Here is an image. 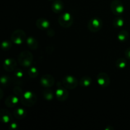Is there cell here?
I'll use <instances>...</instances> for the list:
<instances>
[{
	"mask_svg": "<svg viewBox=\"0 0 130 130\" xmlns=\"http://www.w3.org/2000/svg\"><path fill=\"white\" fill-rule=\"evenodd\" d=\"M102 20L99 17H93L89 20L88 29L92 32H97L102 28Z\"/></svg>",
	"mask_w": 130,
	"mask_h": 130,
	"instance_id": "cell-5",
	"label": "cell"
},
{
	"mask_svg": "<svg viewBox=\"0 0 130 130\" xmlns=\"http://www.w3.org/2000/svg\"><path fill=\"white\" fill-rule=\"evenodd\" d=\"M17 128V124L15 123H11L9 126V129L11 130H15Z\"/></svg>",
	"mask_w": 130,
	"mask_h": 130,
	"instance_id": "cell-28",
	"label": "cell"
},
{
	"mask_svg": "<svg viewBox=\"0 0 130 130\" xmlns=\"http://www.w3.org/2000/svg\"><path fill=\"white\" fill-rule=\"evenodd\" d=\"M0 81H1V86H8L9 84H10V79L9 78L8 76H1Z\"/></svg>",
	"mask_w": 130,
	"mask_h": 130,
	"instance_id": "cell-26",
	"label": "cell"
},
{
	"mask_svg": "<svg viewBox=\"0 0 130 130\" xmlns=\"http://www.w3.org/2000/svg\"><path fill=\"white\" fill-rule=\"evenodd\" d=\"M92 83V79L88 76H83L79 81V85L82 87L86 88L90 86Z\"/></svg>",
	"mask_w": 130,
	"mask_h": 130,
	"instance_id": "cell-19",
	"label": "cell"
},
{
	"mask_svg": "<svg viewBox=\"0 0 130 130\" xmlns=\"http://www.w3.org/2000/svg\"><path fill=\"white\" fill-rule=\"evenodd\" d=\"M64 4L61 0H55L52 5V10L55 13H60L63 10Z\"/></svg>",
	"mask_w": 130,
	"mask_h": 130,
	"instance_id": "cell-14",
	"label": "cell"
},
{
	"mask_svg": "<svg viewBox=\"0 0 130 130\" xmlns=\"http://www.w3.org/2000/svg\"><path fill=\"white\" fill-rule=\"evenodd\" d=\"M22 104L26 107H32L37 101V96L35 93L30 91H27L23 93L20 98Z\"/></svg>",
	"mask_w": 130,
	"mask_h": 130,
	"instance_id": "cell-1",
	"label": "cell"
},
{
	"mask_svg": "<svg viewBox=\"0 0 130 130\" xmlns=\"http://www.w3.org/2000/svg\"><path fill=\"white\" fill-rule=\"evenodd\" d=\"M117 38H118L119 41L121 42V43H124V42L126 41L128 38H129V33L127 30L123 29L118 33Z\"/></svg>",
	"mask_w": 130,
	"mask_h": 130,
	"instance_id": "cell-18",
	"label": "cell"
},
{
	"mask_svg": "<svg viewBox=\"0 0 130 130\" xmlns=\"http://www.w3.org/2000/svg\"><path fill=\"white\" fill-rule=\"evenodd\" d=\"M57 85V89L55 91V95L56 98L58 101L63 102L66 101L67 100L69 97V92L67 90L66 88L64 86H61V85Z\"/></svg>",
	"mask_w": 130,
	"mask_h": 130,
	"instance_id": "cell-8",
	"label": "cell"
},
{
	"mask_svg": "<svg viewBox=\"0 0 130 130\" xmlns=\"http://www.w3.org/2000/svg\"><path fill=\"white\" fill-rule=\"evenodd\" d=\"M36 25L41 30H47L50 28V22L44 18H39L36 22Z\"/></svg>",
	"mask_w": 130,
	"mask_h": 130,
	"instance_id": "cell-13",
	"label": "cell"
},
{
	"mask_svg": "<svg viewBox=\"0 0 130 130\" xmlns=\"http://www.w3.org/2000/svg\"><path fill=\"white\" fill-rule=\"evenodd\" d=\"M19 102V98L16 95H11L8 96L5 102V105L8 108H13Z\"/></svg>",
	"mask_w": 130,
	"mask_h": 130,
	"instance_id": "cell-12",
	"label": "cell"
},
{
	"mask_svg": "<svg viewBox=\"0 0 130 130\" xmlns=\"http://www.w3.org/2000/svg\"><path fill=\"white\" fill-rule=\"evenodd\" d=\"M60 25L63 28H68L72 25L74 19L72 15L69 12L62 13L58 19Z\"/></svg>",
	"mask_w": 130,
	"mask_h": 130,
	"instance_id": "cell-4",
	"label": "cell"
},
{
	"mask_svg": "<svg viewBox=\"0 0 130 130\" xmlns=\"http://www.w3.org/2000/svg\"><path fill=\"white\" fill-rule=\"evenodd\" d=\"M96 82L98 85L101 87L106 88L110 85V77L109 75L105 72H100L96 76Z\"/></svg>",
	"mask_w": 130,
	"mask_h": 130,
	"instance_id": "cell-9",
	"label": "cell"
},
{
	"mask_svg": "<svg viewBox=\"0 0 130 130\" xmlns=\"http://www.w3.org/2000/svg\"><path fill=\"white\" fill-rule=\"evenodd\" d=\"M19 63L24 67H30L33 61V55L29 51H23L18 57Z\"/></svg>",
	"mask_w": 130,
	"mask_h": 130,
	"instance_id": "cell-2",
	"label": "cell"
},
{
	"mask_svg": "<svg viewBox=\"0 0 130 130\" xmlns=\"http://www.w3.org/2000/svg\"><path fill=\"white\" fill-rule=\"evenodd\" d=\"M124 24V20L122 17H116L113 20V25L116 29H121Z\"/></svg>",
	"mask_w": 130,
	"mask_h": 130,
	"instance_id": "cell-20",
	"label": "cell"
},
{
	"mask_svg": "<svg viewBox=\"0 0 130 130\" xmlns=\"http://www.w3.org/2000/svg\"><path fill=\"white\" fill-rule=\"evenodd\" d=\"M17 62L13 58H6L3 63V68L7 72H12L15 70Z\"/></svg>",
	"mask_w": 130,
	"mask_h": 130,
	"instance_id": "cell-11",
	"label": "cell"
},
{
	"mask_svg": "<svg viewBox=\"0 0 130 130\" xmlns=\"http://www.w3.org/2000/svg\"><path fill=\"white\" fill-rule=\"evenodd\" d=\"M110 9L114 15H120L124 11V6L123 3L119 0H114L110 4Z\"/></svg>",
	"mask_w": 130,
	"mask_h": 130,
	"instance_id": "cell-7",
	"label": "cell"
},
{
	"mask_svg": "<svg viewBox=\"0 0 130 130\" xmlns=\"http://www.w3.org/2000/svg\"><path fill=\"white\" fill-rule=\"evenodd\" d=\"M0 118H1V121L5 124L10 123L11 120V116L10 112L8 110H5V109H1V110Z\"/></svg>",
	"mask_w": 130,
	"mask_h": 130,
	"instance_id": "cell-15",
	"label": "cell"
},
{
	"mask_svg": "<svg viewBox=\"0 0 130 130\" xmlns=\"http://www.w3.org/2000/svg\"><path fill=\"white\" fill-rule=\"evenodd\" d=\"M40 83L43 86L48 88L53 86L55 83V79L52 75L44 74L41 77Z\"/></svg>",
	"mask_w": 130,
	"mask_h": 130,
	"instance_id": "cell-10",
	"label": "cell"
},
{
	"mask_svg": "<svg viewBox=\"0 0 130 130\" xmlns=\"http://www.w3.org/2000/svg\"><path fill=\"white\" fill-rule=\"evenodd\" d=\"M24 76V74L22 70L20 69H17L14 71V76H15V78L18 81L22 80Z\"/></svg>",
	"mask_w": 130,
	"mask_h": 130,
	"instance_id": "cell-24",
	"label": "cell"
},
{
	"mask_svg": "<svg viewBox=\"0 0 130 130\" xmlns=\"http://www.w3.org/2000/svg\"><path fill=\"white\" fill-rule=\"evenodd\" d=\"M43 96L44 99L45 100H48V101H52L53 99V97H54V95H53L52 91L49 90V89H46L43 91Z\"/></svg>",
	"mask_w": 130,
	"mask_h": 130,
	"instance_id": "cell-22",
	"label": "cell"
},
{
	"mask_svg": "<svg viewBox=\"0 0 130 130\" xmlns=\"http://www.w3.org/2000/svg\"><path fill=\"white\" fill-rule=\"evenodd\" d=\"M11 46H12L11 42L8 40L4 41H3V43H1V48H2L3 50H9L11 48Z\"/></svg>",
	"mask_w": 130,
	"mask_h": 130,
	"instance_id": "cell-25",
	"label": "cell"
},
{
	"mask_svg": "<svg viewBox=\"0 0 130 130\" xmlns=\"http://www.w3.org/2000/svg\"><path fill=\"white\" fill-rule=\"evenodd\" d=\"M127 62L125 58H118L116 62V66L119 69H124L126 67Z\"/></svg>",
	"mask_w": 130,
	"mask_h": 130,
	"instance_id": "cell-21",
	"label": "cell"
},
{
	"mask_svg": "<svg viewBox=\"0 0 130 130\" xmlns=\"http://www.w3.org/2000/svg\"><path fill=\"white\" fill-rule=\"evenodd\" d=\"M27 37L25 32L22 29H17L13 32L11 35V41L12 43L20 45L26 42Z\"/></svg>",
	"mask_w": 130,
	"mask_h": 130,
	"instance_id": "cell-3",
	"label": "cell"
},
{
	"mask_svg": "<svg viewBox=\"0 0 130 130\" xmlns=\"http://www.w3.org/2000/svg\"><path fill=\"white\" fill-rule=\"evenodd\" d=\"M124 54H125L126 58L130 60V47L126 50L125 52H124Z\"/></svg>",
	"mask_w": 130,
	"mask_h": 130,
	"instance_id": "cell-29",
	"label": "cell"
},
{
	"mask_svg": "<svg viewBox=\"0 0 130 130\" xmlns=\"http://www.w3.org/2000/svg\"><path fill=\"white\" fill-rule=\"evenodd\" d=\"M48 1H53V0H48Z\"/></svg>",
	"mask_w": 130,
	"mask_h": 130,
	"instance_id": "cell-30",
	"label": "cell"
},
{
	"mask_svg": "<svg viewBox=\"0 0 130 130\" xmlns=\"http://www.w3.org/2000/svg\"><path fill=\"white\" fill-rule=\"evenodd\" d=\"M27 112L22 108H18L14 110L13 115L17 119H23L26 116Z\"/></svg>",
	"mask_w": 130,
	"mask_h": 130,
	"instance_id": "cell-17",
	"label": "cell"
},
{
	"mask_svg": "<svg viewBox=\"0 0 130 130\" xmlns=\"http://www.w3.org/2000/svg\"><path fill=\"white\" fill-rule=\"evenodd\" d=\"M62 84L66 88L70 90H74L78 85V81L77 79L72 76L67 75L65 76L62 79Z\"/></svg>",
	"mask_w": 130,
	"mask_h": 130,
	"instance_id": "cell-6",
	"label": "cell"
},
{
	"mask_svg": "<svg viewBox=\"0 0 130 130\" xmlns=\"http://www.w3.org/2000/svg\"><path fill=\"white\" fill-rule=\"evenodd\" d=\"M28 74L31 78H35L38 77L39 74V71L36 67H30L28 69Z\"/></svg>",
	"mask_w": 130,
	"mask_h": 130,
	"instance_id": "cell-23",
	"label": "cell"
},
{
	"mask_svg": "<svg viewBox=\"0 0 130 130\" xmlns=\"http://www.w3.org/2000/svg\"><path fill=\"white\" fill-rule=\"evenodd\" d=\"M13 92L15 93V95H16L20 99L22 96V95H23V91L21 89V88H20L19 86H15L13 88Z\"/></svg>",
	"mask_w": 130,
	"mask_h": 130,
	"instance_id": "cell-27",
	"label": "cell"
},
{
	"mask_svg": "<svg viewBox=\"0 0 130 130\" xmlns=\"http://www.w3.org/2000/svg\"><path fill=\"white\" fill-rule=\"evenodd\" d=\"M26 43L28 47L31 50H36L38 47V43L36 39L33 37H29L26 39Z\"/></svg>",
	"mask_w": 130,
	"mask_h": 130,
	"instance_id": "cell-16",
	"label": "cell"
}]
</instances>
